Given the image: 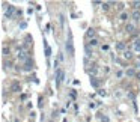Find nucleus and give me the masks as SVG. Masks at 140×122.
I'll return each mask as SVG.
<instances>
[{"mask_svg":"<svg viewBox=\"0 0 140 122\" xmlns=\"http://www.w3.org/2000/svg\"><path fill=\"white\" fill-rule=\"evenodd\" d=\"M65 47H66V51H68V54L71 56V57H74V41H72V33L71 32H68V39H66V44H65Z\"/></svg>","mask_w":140,"mask_h":122,"instance_id":"1","label":"nucleus"},{"mask_svg":"<svg viewBox=\"0 0 140 122\" xmlns=\"http://www.w3.org/2000/svg\"><path fill=\"white\" fill-rule=\"evenodd\" d=\"M63 80H65V69H63V68L56 69V71H54V81H56V86H60Z\"/></svg>","mask_w":140,"mask_h":122,"instance_id":"2","label":"nucleus"},{"mask_svg":"<svg viewBox=\"0 0 140 122\" xmlns=\"http://www.w3.org/2000/svg\"><path fill=\"white\" fill-rule=\"evenodd\" d=\"M30 59V56H29V53H27V51H26L24 48H20L18 50V60H20V62H27V60Z\"/></svg>","mask_w":140,"mask_h":122,"instance_id":"3","label":"nucleus"},{"mask_svg":"<svg viewBox=\"0 0 140 122\" xmlns=\"http://www.w3.org/2000/svg\"><path fill=\"white\" fill-rule=\"evenodd\" d=\"M14 12H15V6L8 5V11L5 12V17H6V18H12V17H14Z\"/></svg>","mask_w":140,"mask_h":122,"instance_id":"4","label":"nucleus"},{"mask_svg":"<svg viewBox=\"0 0 140 122\" xmlns=\"http://www.w3.org/2000/svg\"><path fill=\"white\" fill-rule=\"evenodd\" d=\"M86 38H89V41L93 39V38H95V29H92V27L87 29V32H86Z\"/></svg>","mask_w":140,"mask_h":122,"instance_id":"5","label":"nucleus"},{"mask_svg":"<svg viewBox=\"0 0 140 122\" xmlns=\"http://www.w3.org/2000/svg\"><path fill=\"white\" fill-rule=\"evenodd\" d=\"M32 68H33V63H32V60H30V59L27 60V62H24V66H23L24 71H32Z\"/></svg>","mask_w":140,"mask_h":122,"instance_id":"6","label":"nucleus"},{"mask_svg":"<svg viewBox=\"0 0 140 122\" xmlns=\"http://www.w3.org/2000/svg\"><path fill=\"white\" fill-rule=\"evenodd\" d=\"M133 48H134V51H137V53H140V38H136V39H134Z\"/></svg>","mask_w":140,"mask_h":122,"instance_id":"7","label":"nucleus"},{"mask_svg":"<svg viewBox=\"0 0 140 122\" xmlns=\"http://www.w3.org/2000/svg\"><path fill=\"white\" fill-rule=\"evenodd\" d=\"M84 51H86V57H87V59H89V57L93 54V51L90 50V45H89V44H86V45H84Z\"/></svg>","mask_w":140,"mask_h":122,"instance_id":"8","label":"nucleus"},{"mask_svg":"<svg viewBox=\"0 0 140 122\" xmlns=\"http://www.w3.org/2000/svg\"><path fill=\"white\" fill-rule=\"evenodd\" d=\"M125 48H127L125 42H118L116 44V50H119V51H125Z\"/></svg>","mask_w":140,"mask_h":122,"instance_id":"9","label":"nucleus"},{"mask_svg":"<svg viewBox=\"0 0 140 122\" xmlns=\"http://www.w3.org/2000/svg\"><path fill=\"white\" fill-rule=\"evenodd\" d=\"M44 47H45V56H47V57H50V56H51V48L48 47V44H47V41H45V39H44Z\"/></svg>","mask_w":140,"mask_h":122,"instance_id":"10","label":"nucleus"},{"mask_svg":"<svg viewBox=\"0 0 140 122\" xmlns=\"http://www.w3.org/2000/svg\"><path fill=\"white\" fill-rule=\"evenodd\" d=\"M90 84L93 86V88H98L100 86V81L97 80V77H90Z\"/></svg>","mask_w":140,"mask_h":122,"instance_id":"11","label":"nucleus"},{"mask_svg":"<svg viewBox=\"0 0 140 122\" xmlns=\"http://www.w3.org/2000/svg\"><path fill=\"white\" fill-rule=\"evenodd\" d=\"M11 91H12V92H20V91H21L20 84H18V83H14V84L11 86Z\"/></svg>","mask_w":140,"mask_h":122,"instance_id":"12","label":"nucleus"},{"mask_svg":"<svg viewBox=\"0 0 140 122\" xmlns=\"http://www.w3.org/2000/svg\"><path fill=\"white\" fill-rule=\"evenodd\" d=\"M131 17H133V20H134V21H139V20H140V11H134Z\"/></svg>","mask_w":140,"mask_h":122,"instance_id":"13","label":"nucleus"},{"mask_svg":"<svg viewBox=\"0 0 140 122\" xmlns=\"http://www.w3.org/2000/svg\"><path fill=\"white\" fill-rule=\"evenodd\" d=\"M125 74H127V77H136V71H134V69H127V71H125Z\"/></svg>","mask_w":140,"mask_h":122,"instance_id":"14","label":"nucleus"},{"mask_svg":"<svg viewBox=\"0 0 140 122\" xmlns=\"http://www.w3.org/2000/svg\"><path fill=\"white\" fill-rule=\"evenodd\" d=\"M131 57H133V53H131L130 50H125V51H124V59H128V60H130Z\"/></svg>","mask_w":140,"mask_h":122,"instance_id":"15","label":"nucleus"},{"mask_svg":"<svg viewBox=\"0 0 140 122\" xmlns=\"http://www.w3.org/2000/svg\"><path fill=\"white\" fill-rule=\"evenodd\" d=\"M134 29H136V26L134 24H127V32H134Z\"/></svg>","mask_w":140,"mask_h":122,"instance_id":"16","label":"nucleus"},{"mask_svg":"<svg viewBox=\"0 0 140 122\" xmlns=\"http://www.w3.org/2000/svg\"><path fill=\"white\" fill-rule=\"evenodd\" d=\"M89 45H90V47H95V45H98V39H97V38L90 39V41H89Z\"/></svg>","mask_w":140,"mask_h":122,"instance_id":"17","label":"nucleus"},{"mask_svg":"<svg viewBox=\"0 0 140 122\" xmlns=\"http://www.w3.org/2000/svg\"><path fill=\"white\" fill-rule=\"evenodd\" d=\"M110 5H111L110 2H106V3H102L101 6H102V9H104V11H109V9H110Z\"/></svg>","mask_w":140,"mask_h":122,"instance_id":"18","label":"nucleus"},{"mask_svg":"<svg viewBox=\"0 0 140 122\" xmlns=\"http://www.w3.org/2000/svg\"><path fill=\"white\" fill-rule=\"evenodd\" d=\"M127 18H128V14H127V12H122V14L119 15V20H122V21H125Z\"/></svg>","mask_w":140,"mask_h":122,"instance_id":"19","label":"nucleus"},{"mask_svg":"<svg viewBox=\"0 0 140 122\" xmlns=\"http://www.w3.org/2000/svg\"><path fill=\"white\" fill-rule=\"evenodd\" d=\"M100 121H101V122H110V119H109L107 116H100Z\"/></svg>","mask_w":140,"mask_h":122,"instance_id":"20","label":"nucleus"},{"mask_svg":"<svg viewBox=\"0 0 140 122\" xmlns=\"http://www.w3.org/2000/svg\"><path fill=\"white\" fill-rule=\"evenodd\" d=\"M2 53H3V56H8V54H9V48H6V47H3V50H2Z\"/></svg>","mask_w":140,"mask_h":122,"instance_id":"21","label":"nucleus"},{"mask_svg":"<svg viewBox=\"0 0 140 122\" xmlns=\"http://www.w3.org/2000/svg\"><path fill=\"white\" fill-rule=\"evenodd\" d=\"M134 8H136V11H139V6H140V2H133Z\"/></svg>","mask_w":140,"mask_h":122,"instance_id":"22","label":"nucleus"},{"mask_svg":"<svg viewBox=\"0 0 140 122\" xmlns=\"http://www.w3.org/2000/svg\"><path fill=\"white\" fill-rule=\"evenodd\" d=\"M122 75H124V72H122V71H118V72H116V77H118V78H120Z\"/></svg>","mask_w":140,"mask_h":122,"instance_id":"23","label":"nucleus"},{"mask_svg":"<svg viewBox=\"0 0 140 122\" xmlns=\"http://www.w3.org/2000/svg\"><path fill=\"white\" fill-rule=\"evenodd\" d=\"M101 50H102V51H109V45H102Z\"/></svg>","mask_w":140,"mask_h":122,"instance_id":"24","label":"nucleus"},{"mask_svg":"<svg viewBox=\"0 0 140 122\" xmlns=\"http://www.w3.org/2000/svg\"><path fill=\"white\" fill-rule=\"evenodd\" d=\"M92 5H93V6H98V5H102V3H101V2H92Z\"/></svg>","mask_w":140,"mask_h":122,"instance_id":"25","label":"nucleus"},{"mask_svg":"<svg viewBox=\"0 0 140 122\" xmlns=\"http://www.w3.org/2000/svg\"><path fill=\"white\" fill-rule=\"evenodd\" d=\"M136 78H139V80H140V72H137V74H136Z\"/></svg>","mask_w":140,"mask_h":122,"instance_id":"26","label":"nucleus"},{"mask_svg":"<svg viewBox=\"0 0 140 122\" xmlns=\"http://www.w3.org/2000/svg\"><path fill=\"white\" fill-rule=\"evenodd\" d=\"M137 68H140V60H139V62H137Z\"/></svg>","mask_w":140,"mask_h":122,"instance_id":"27","label":"nucleus"},{"mask_svg":"<svg viewBox=\"0 0 140 122\" xmlns=\"http://www.w3.org/2000/svg\"><path fill=\"white\" fill-rule=\"evenodd\" d=\"M139 60H140V54H139Z\"/></svg>","mask_w":140,"mask_h":122,"instance_id":"28","label":"nucleus"}]
</instances>
